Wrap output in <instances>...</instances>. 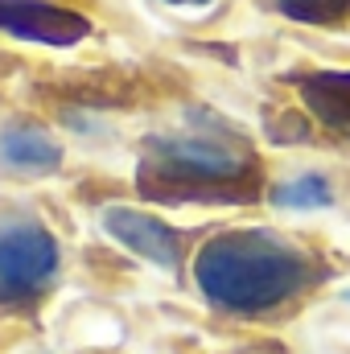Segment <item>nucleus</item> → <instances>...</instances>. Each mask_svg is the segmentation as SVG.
Returning <instances> with one entry per match:
<instances>
[{"instance_id": "f257e3e1", "label": "nucleus", "mask_w": 350, "mask_h": 354, "mask_svg": "<svg viewBox=\"0 0 350 354\" xmlns=\"http://www.w3.org/2000/svg\"><path fill=\"white\" fill-rule=\"evenodd\" d=\"M194 280L202 297H210L214 305L235 313H260L305 288L309 260L288 239L248 227L202 243L194 260Z\"/></svg>"}, {"instance_id": "f03ea898", "label": "nucleus", "mask_w": 350, "mask_h": 354, "mask_svg": "<svg viewBox=\"0 0 350 354\" xmlns=\"http://www.w3.org/2000/svg\"><path fill=\"white\" fill-rule=\"evenodd\" d=\"M145 189L174 194V198H206V194H239L256 174V157L248 145L214 132H181L149 140Z\"/></svg>"}, {"instance_id": "7ed1b4c3", "label": "nucleus", "mask_w": 350, "mask_h": 354, "mask_svg": "<svg viewBox=\"0 0 350 354\" xmlns=\"http://www.w3.org/2000/svg\"><path fill=\"white\" fill-rule=\"evenodd\" d=\"M58 272V243L33 218L0 223V301H25L42 292Z\"/></svg>"}, {"instance_id": "20e7f679", "label": "nucleus", "mask_w": 350, "mask_h": 354, "mask_svg": "<svg viewBox=\"0 0 350 354\" xmlns=\"http://www.w3.org/2000/svg\"><path fill=\"white\" fill-rule=\"evenodd\" d=\"M0 29L42 46H75L91 33L87 17L46 0H0Z\"/></svg>"}, {"instance_id": "39448f33", "label": "nucleus", "mask_w": 350, "mask_h": 354, "mask_svg": "<svg viewBox=\"0 0 350 354\" xmlns=\"http://www.w3.org/2000/svg\"><path fill=\"white\" fill-rule=\"evenodd\" d=\"M103 231L124 243L128 252H136L140 260L157 268H169L174 272L181 264V243H177L174 227H165L161 218L145 214V210H132V206H107L103 210Z\"/></svg>"}, {"instance_id": "423d86ee", "label": "nucleus", "mask_w": 350, "mask_h": 354, "mask_svg": "<svg viewBox=\"0 0 350 354\" xmlns=\"http://www.w3.org/2000/svg\"><path fill=\"white\" fill-rule=\"evenodd\" d=\"M58 161H62V149L50 132L29 128V124H17V128L0 132V165L4 169H12V174H50V169H58Z\"/></svg>"}, {"instance_id": "0eeeda50", "label": "nucleus", "mask_w": 350, "mask_h": 354, "mask_svg": "<svg viewBox=\"0 0 350 354\" xmlns=\"http://www.w3.org/2000/svg\"><path fill=\"white\" fill-rule=\"evenodd\" d=\"M301 95L317 111V120H326L334 128H350V71L309 75V79H301Z\"/></svg>"}, {"instance_id": "6e6552de", "label": "nucleus", "mask_w": 350, "mask_h": 354, "mask_svg": "<svg viewBox=\"0 0 350 354\" xmlns=\"http://www.w3.org/2000/svg\"><path fill=\"white\" fill-rule=\"evenodd\" d=\"M272 202L280 210H322L334 202V189L322 174H301V177H288L272 189Z\"/></svg>"}, {"instance_id": "1a4fd4ad", "label": "nucleus", "mask_w": 350, "mask_h": 354, "mask_svg": "<svg viewBox=\"0 0 350 354\" xmlns=\"http://www.w3.org/2000/svg\"><path fill=\"white\" fill-rule=\"evenodd\" d=\"M276 8L288 21H305V25H342V21H350V0H276Z\"/></svg>"}, {"instance_id": "9d476101", "label": "nucleus", "mask_w": 350, "mask_h": 354, "mask_svg": "<svg viewBox=\"0 0 350 354\" xmlns=\"http://www.w3.org/2000/svg\"><path fill=\"white\" fill-rule=\"evenodd\" d=\"M169 4H210V0H169Z\"/></svg>"}, {"instance_id": "9b49d317", "label": "nucleus", "mask_w": 350, "mask_h": 354, "mask_svg": "<svg viewBox=\"0 0 350 354\" xmlns=\"http://www.w3.org/2000/svg\"><path fill=\"white\" fill-rule=\"evenodd\" d=\"M248 354H272V351H248Z\"/></svg>"}]
</instances>
